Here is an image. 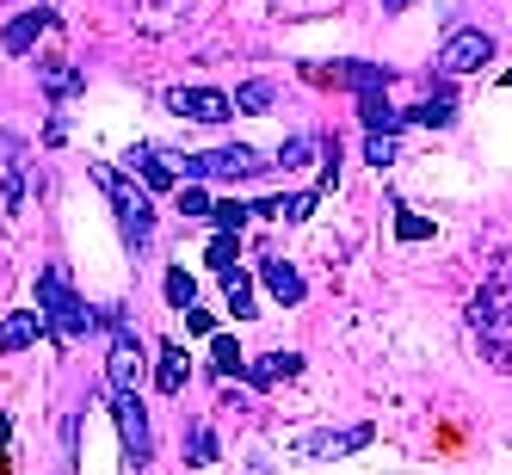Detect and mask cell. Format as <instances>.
Segmentation results:
<instances>
[{"label":"cell","mask_w":512,"mask_h":475,"mask_svg":"<svg viewBox=\"0 0 512 475\" xmlns=\"http://www.w3.org/2000/svg\"><path fill=\"white\" fill-rule=\"evenodd\" d=\"M38 315L50 321L56 340H81V334H93V321H99V315L75 297V284H68L62 266H44V272H38Z\"/></svg>","instance_id":"obj_1"},{"label":"cell","mask_w":512,"mask_h":475,"mask_svg":"<svg viewBox=\"0 0 512 475\" xmlns=\"http://www.w3.org/2000/svg\"><path fill=\"white\" fill-rule=\"evenodd\" d=\"M469 327H475V340H482L488 364L512 371V290H482V297L469 303Z\"/></svg>","instance_id":"obj_2"},{"label":"cell","mask_w":512,"mask_h":475,"mask_svg":"<svg viewBox=\"0 0 512 475\" xmlns=\"http://www.w3.org/2000/svg\"><path fill=\"white\" fill-rule=\"evenodd\" d=\"M99 173V186H105V198H112V210H118V229H124V241L130 247H142L155 235V204H149V192H136L130 179H118L112 167H93Z\"/></svg>","instance_id":"obj_3"},{"label":"cell","mask_w":512,"mask_h":475,"mask_svg":"<svg viewBox=\"0 0 512 475\" xmlns=\"http://www.w3.org/2000/svg\"><path fill=\"white\" fill-rule=\"evenodd\" d=\"M179 167H186V186H192V179H253V173H266V155H260V149H241V142H235V149L186 155Z\"/></svg>","instance_id":"obj_4"},{"label":"cell","mask_w":512,"mask_h":475,"mask_svg":"<svg viewBox=\"0 0 512 475\" xmlns=\"http://www.w3.org/2000/svg\"><path fill=\"white\" fill-rule=\"evenodd\" d=\"M112 414H118V432H124V451L136 469L155 463V438H149V408H142V395H112Z\"/></svg>","instance_id":"obj_5"},{"label":"cell","mask_w":512,"mask_h":475,"mask_svg":"<svg viewBox=\"0 0 512 475\" xmlns=\"http://www.w3.org/2000/svg\"><path fill=\"white\" fill-rule=\"evenodd\" d=\"M488 62H494L488 31H451L445 50H438V68H445V75H475V68H488Z\"/></svg>","instance_id":"obj_6"},{"label":"cell","mask_w":512,"mask_h":475,"mask_svg":"<svg viewBox=\"0 0 512 475\" xmlns=\"http://www.w3.org/2000/svg\"><path fill=\"white\" fill-rule=\"evenodd\" d=\"M167 112L173 118H192V124H223L235 105H229V93H216V87H173L167 93Z\"/></svg>","instance_id":"obj_7"},{"label":"cell","mask_w":512,"mask_h":475,"mask_svg":"<svg viewBox=\"0 0 512 475\" xmlns=\"http://www.w3.org/2000/svg\"><path fill=\"white\" fill-rule=\"evenodd\" d=\"M105 327L118 334L112 358H105V377H112V395H136V383H142V358H136V346H130V334H124L118 309H105Z\"/></svg>","instance_id":"obj_8"},{"label":"cell","mask_w":512,"mask_h":475,"mask_svg":"<svg viewBox=\"0 0 512 475\" xmlns=\"http://www.w3.org/2000/svg\"><path fill=\"white\" fill-rule=\"evenodd\" d=\"M136 179H142V192H179V173H173V161L155 149V142H136L130 149V161H124Z\"/></svg>","instance_id":"obj_9"},{"label":"cell","mask_w":512,"mask_h":475,"mask_svg":"<svg viewBox=\"0 0 512 475\" xmlns=\"http://www.w3.org/2000/svg\"><path fill=\"white\" fill-rule=\"evenodd\" d=\"M50 25H56L50 7H25L19 19H7V31H0V50H7V56H25L31 44H38V31H50Z\"/></svg>","instance_id":"obj_10"},{"label":"cell","mask_w":512,"mask_h":475,"mask_svg":"<svg viewBox=\"0 0 512 475\" xmlns=\"http://www.w3.org/2000/svg\"><path fill=\"white\" fill-rule=\"evenodd\" d=\"M371 445V426H346V432H309L303 451L309 457H346V451H364Z\"/></svg>","instance_id":"obj_11"},{"label":"cell","mask_w":512,"mask_h":475,"mask_svg":"<svg viewBox=\"0 0 512 475\" xmlns=\"http://www.w3.org/2000/svg\"><path fill=\"white\" fill-rule=\"evenodd\" d=\"M297 371H303V358H297V352H266V358H253V364H247V383H253V389H272V383L297 377Z\"/></svg>","instance_id":"obj_12"},{"label":"cell","mask_w":512,"mask_h":475,"mask_svg":"<svg viewBox=\"0 0 512 475\" xmlns=\"http://www.w3.org/2000/svg\"><path fill=\"white\" fill-rule=\"evenodd\" d=\"M260 284L272 290L284 309H297V303H303V272H297V266H284V260H266V266H260Z\"/></svg>","instance_id":"obj_13"},{"label":"cell","mask_w":512,"mask_h":475,"mask_svg":"<svg viewBox=\"0 0 512 475\" xmlns=\"http://www.w3.org/2000/svg\"><path fill=\"white\" fill-rule=\"evenodd\" d=\"M358 124L371 130V136H395L401 124H408V112H395L383 93H371V99H358Z\"/></svg>","instance_id":"obj_14"},{"label":"cell","mask_w":512,"mask_h":475,"mask_svg":"<svg viewBox=\"0 0 512 475\" xmlns=\"http://www.w3.org/2000/svg\"><path fill=\"white\" fill-rule=\"evenodd\" d=\"M44 327H50L44 315H25V309H19V315H7V321H0V352H25L31 340L44 334Z\"/></svg>","instance_id":"obj_15"},{"label":"cell","mask_w":512,"mask_h":475,"mask_svg":"<svg viewBox=\"0 0 512 475\" xmlns=\"http://www.w3.org/2000/svg\"><path fill=\"white\" fill-rule=\"evenodd\" d=\"M334 75L346 81V87H358V99H371V93H383L395 75L389 68H371V62H334Z\"/></svg>","instance_id":"obj_16"},{"label":"cell","mask_w":512,"mask_h":475,"mask_svg":"<svg viewBox=\"0 0 512 475\" xmlns=\"http://www.w3.org/2000/svg\"><path fill=\"white\" fill-rule=\"evenodd\" d=\"M38 81H44L50 99H75V93L87 87V75H81V68H68V62H44V68H38Z\"/></svg>","instance_id":"obj_17"},{"label":"cell","mask_w":512,"mask_h":475,"mask_svg":"<svg viewBox=\"0 0 512 475\" xmlns=\"http://www.w3.org/2000/svg\"><path fill=\"white\" fill-rule=\"evenodd\" d=\"M186 364H192V358L179 352L173 340L161 346V364H155V383H161V395H179V389H186Z\"/></svg>","instance_id":"obj_18"},{"label":"cell","mask_w":512,"mask_h":475,"mask_svg":"<svg viewBox=\"0 0 512 475\" xmlns=\"http://www.w3.org/2000/svg\"><path fill=\"white\" fill-rule=\"evenodd\" d=\"M315 210V192H290V198H272V204H253V216H284V223H303Z\"/></svg>","instance_id":"obj_19"},{"label":"cell","mask_w":512,"mask_h":475,"mask_svg":"<svg viewBox=\"0 0 512 475\" xmlns=\"http://www.w3.org/2000/svg\"><path fill=\"white\" fill-rule=\"evenodd\" d=\"M451 112H457V105H451V93H432V99H420L414 112H408V124H426V130H445V124H451Z\"/></svg>","instance_id":"obj_20"},{"label":"cell","mask_w":512,"mask_h":475,"mask_svg":"<svg viewBox=\"0 0 512 475\" xmlns=\"http://www.w3.org/2000/svg\"><path fill=\"white\" fill-rule=\"evenodd\" d=\"M223 284H229V315H235V321H247V315H253V278H247V266L223 272Z\"/></svg>","instance_id":"obj_21"},{"label":"cell","mask_w":512,"mask_h":475,"mask_svg":"<svg viewBox=\"0 0 512 475\" xmlns=\"http://www.w3.org/2000/svg\"><path fill=\"white\" fill-rule=\"evenodd\" d=\"M247 216H253V204H235V198H229V204H216V210H210V229H216V235H241Z\"/></svg>","instance_id":"obj_22"},{"label":"cell","mask_w":512,"mask_h":475,"mask_svg":"<svg viewBox=\"0 0 512 475\" xmlns=\"http://www.w3.org/2000/svg\"><path fill=\"white\" fill-rule=\"evenodd\" d=\"M210 358H216V371H223V377H241V371H247V358H241V346H235L229 334L210 340Z\"/></svg>","instance_id":"obj_23"},{"label":"cell","mask_w":512,"mask_h":475,"mask_svg":"<svg viewBox=\"0 0 512 475\" xmlns=\"http://www.w3.org/2000/svg\"><path fill=\"white\" fill-rule=\"evenodd\" d=\"M167 303H173V309H198V284H192V272H179V266L167 272Z\"/></svg>","instance_id":"obj_24"},{"label":"cell","mask_w":512,"mask_h":475,"mask_svg":"<svg viewBox=\"0 0 512 475\" xmlns=\"http://www.w3.org/2000/svg\"><path fill=\"white\" fill-rule=\"evenodd\" d=\"M235 253H241V235H210V266L216 272H235Z\"/></svg>","instance_id":"obj_25"},{"label":"cell","mask_w":512,"mask_h":475,"mask_svg":"<svg viewBox=\"0 0 512 475\" xmlns=\"http://www.w3.org/2000/svg\"><path fill=\"white\" fill-rule=\"evenodd\" d=\"M235 105H241V112H266V105H272V87H266V81H247V87L235 93Z\"/></svg>","instance_id":"obj_26"},{"label":"cell","mask_w":512,"mask_h":475,"mask_svg":"<svg viewBox=\"0 0 512 475\" xmlns=\"http://www.w3.org/2000/svg\"><path fill=\"white\" fill-rule=\"evenodd\" d=\"M210 210H216V204H210L198 186H186V179H179V216H210Z\"/></svg>","instance_id":"obj_27"},{"label":"cell","mask_w":512,"mask_h":475,"mask_svg":"<svg viewBox=\"0 0 512 475\" xmlns=\"http://www.w3.org/2000/svg\"><path fill=\"white\" fill-rule=\"evenodd\" d=\"M321 149V142H309V136H297V142H284V149H278V167H303L309 155Z\"/></svg>","instance_id":"obj_28"},{"label":"cell","mask_w":512,"mask_h":475,"mask_svg":"<svg viewBox=\"0 0 512 475\" xmlns=\"http://www.w3.org/2000/svg\"><path fill=\"white\" fill-rule=\"evenodd\" d=\"M364 161H371V167H389V161H395V136H371V142H364Z\"/></svg>","instance_id":"obj_29"},{"label":"cell","mask_w":512,"mask_h":475,"mask_svg":"<svg viewBox=\"0 0 512 475\" xmlns=\"http://www.w3.org/2000/svg\"><path fill=\"white\" fill-rule=\"evenodd\" d=\"M395 216H401V223H395V235H401V241H420V235H426L420 216H408V210H395Z\"/></svg>","instance_id":"obj_30"},{"label":"cell","mask_w":512,"mask_h":475,"mask_svg":"<svg viewBox=\"0 0 512 475\" xmlns=\"http://www.w3.org/2000/svg\"><path fill=\"white\" fill-rule=\"evenodd\" d=\"M19 198H25V173L13 167V173H7V210H19Z\"/></svg>","instance_id":"obj_31"},{"label":"cell","mask_w":512,"mask_h":475,"mask_svg":"<svg viewBox=\"0 0 512 475\" xmlns=\"http://www.w3.org/2000/svg\"><path fill=\"white\" fill-rule=\"evenodd\" d=\"M192 457H198V463H210V457H216V438H210V432H198V438H192Z\"/></svg>","instance_id":"obj_32"},{"label":"cell","mask_w":512,"mask_h":475,"mask_svg":"<svg viewBox=\"0 0 512 475\" xmlns=\"http://www.w3.org/2000/svg\"><path fill=\"white\" fill-rule=\"evenodd\" d=\"M401 7H408V0H383V13H401Z\"/></svg>","instance_id":"obj_33"},{"label":"cell","mask_w":512,"mask_h":475,"mask_svg":"<svg viewBox=\"0 0 512 475\" xmlns=\"http://www.w3.org/2000/svg\"><path fill=\"white\" fill-rule=\"evenodd\" d=\"M155 7H173V0H155Z\"/></svg>","instance_id":"obj_34"},{"label":"cell","mask_w":512,"mask_h":475,"mask_svg":"<svg viewBox=\"0 0 512 475\" xmlns=\"http://www.w3.org/2000/svg\"><path fill=\"white\" fill-rule=\"evenodd\" d=\"M506 81H512V68H506Z\"/></svg>","instance_id":"obj_35"}]
</instances>
